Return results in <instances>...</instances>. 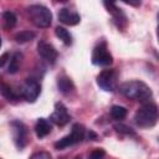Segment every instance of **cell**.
Returning a JSON list of instances; mask_svg holds the SVG:
<instances>
[{"label":"cell","mask_w":159,"mask_h":159,"mask_svg":"<svg viewBox=\"0 0 159 159\" xmlns=\"http://www.w3.org/2000/svg\"><path fill=\"white\" fill-rule=\"evenodd\" d=\"M119 92L129 99L139 101V102H148L152 97V89L150 87L139 80H130L127 82H123L119 86Z\"/></svg>","instance_id":"6da1fadb"},{"label":"cell","mask_w":159,"mask_h":159,"mask_svg":"<svg viewBox=\"0 0 159 159\" xmlns=\"http://www.w3.org/2000/svg\"><path fill=\"white\" fill-rule=\"evenodd\" d=\"M159 120V108L155 103L144 102L134 114V122L140 128H152Z\"/></svg>","instance_id":"7a4b0ae2"},{"label":"cell","mask_w":159,"mask_h":159,"mask_svg":"<svg viewBox=\"0 0 159 159\" xmlns=\"http://www.w3.org/2000/svg\"><path fill=\"white\" fill-rule=\"evenodd\" d=\"M26 14L29 20L37 27L46 29L52 22V12L48 7L41 5V4H34L30 5L26 9Z\"/></svg>","instance_id":"3957f363"},{"label":"cell","mask_w":159,"mask_h":159,"mask_svg":"<svg viewBox=\"0 0 159 159\" xmlns=\"http://www.w3.org/2000/svg\"><path fill=\"white\" fill-rule=\"evenodd\" d=\"M84 138H86V128L80 123H76L72 125L70 134L65 135L63 138L58 139L55 143V148L57 150H62V149H66L68 147H72L80 142H82Z\"/></svg>","instance_id":"277c9868"},{"label":"cell","mask_w":159,"mask_h":159,"mask_svg":"<svg viewBox=\"0 0 159 159\" xmlns=\"http://www.w3.org/2000/svg\"><path fill=\"white\" fill-rule=\"evenodd\" d=\"M92 63L96 66L107 67L113 63V56L108 50L106 41H99L92 51Z\"/></svg>","instance_id":"5b68a950"},{"label":"cell","mask_w":159,"mask_h":159,"mask_svg":"<svg viewBox=\"0 0 159 159\" xmlns=\"http://www.w3.org/2000/svg\"><path fill=\"white\" fill-rule=\"evenodd\" d=\"M97 84L106 92H114L118 87V73L113 68H107L97 76Z\"/></svg>","instance_id":"8992f818"},{"label":"cell","mask_w":159,"mask_h":159,"mask_svg":"<svg viewBox=\"0 0 159 159\" xmlns=\"http://www.w3.org/2000/svg\"><path fill=\"white\" fill-rule=\"evenodd\" d=\"M10 127H11L12 140L16 148L17 149L25 148V145L27 144V139H29V132H27L26 125L20 120H12L10 123Z\"/></svg>","instance_id":"52a82bcc"},{"label":"cell","mask_w":159,"mask_h":159,"mask_svg":"<svg viewBox=\"0 0 159 159\" xmlns=\"http://www.w3.org/2000/svg\"><path fill=\"white\" fill-rule=\"evenodd\" d=\"M40 93H41V86L34 78H26L22 86L20 87V96L26 102H30V103L35 102L40 96Z\"/></svg>","instance_id":"ba28073f"},{"label":"cell","mask_w":159,"mask_h":159,"mask_svg":"<svg viewBox=\"0 0 159 159\" xmlns=\"http://www.w3.org/2000/svg\"><path fill=\"white\" fill-rule=\"evenodd\" d=\"M70 119H71V116H70L66 106L63 103H61V102L55 103L53 112L50 116V122L55 123L56 125L63 127V125H66L70 122Z\"/></svg>","instance_id":"9c48e42d"},{"label":"cell","mask_w":159,"mask_h":159,"mask_svg":"<svg viewBox=\"0 0 159 159\" xmlns=\"http://www.w3.org/2000/svg\"><path fill=\"white\" fill-rule=\"evenodd\" d=\"M37 52L50 65H53L57 61V57H58L57 50L51 43H48L46 41H40L39 42V45H37Z\"/></svg>","instance_id":"30bf717a"},{"label":"cell","mask_w":159,"mask_h":159,"mask_svg":"<svg viewBox=\"0 0 159 159\" xmlns=\"http://www.w3.org/2000/svg\"><path fill=\"white\" fill-rule=\"evenodd\" d=\"M103 5L106 6L107 11L113 16V21L114 24L117 25L118 29H124L127 26V16L123 12V10L120 7H118L114 2H108V1H104Z\"/></svg>","instance_id":"8fae6325"},{"label":"cell","mask_w":159,"mask_h":159,"mask_svg":"<svg viewBox=\"0 0 159 159\" xmlns=\"http://www.w3.org/2000/svg\"><path fill=\"white\" fill-rule=\"evenodd\" d=\"M58 20H60V22H62L65 25L75 26V25L80 24L81 16L76 11H73V10H71L68 7H62L58 11Z\"/></svg>","instance_id":"7c38bea8"},{"label":"cell","mask_w":159,"mask_h":159,"mask_svg":"<svg viewBox=\"0 0 159 159\" xmlns=\"http://www.w3.org/2000/svg\"><path fill=\"white\" fill-rule=\"evenodd\" d=\"M57 87H58L60 92L62 94H65V96H71L72 93H75V89H76L72 80L68 76H66V75L58 76V78H57Z\"/></svg>","instance_id":"4fadbf2b"},{"label":"cell","mask_w":159,"mask_h":159,"mask_svg":"<svg viewBox=\"0 0 159 159\" xmlns=\"http://www.w3.org/2000/svg\"><path fill=\"white\" fill-rule=\"evenodd\" d=\"M52 130V125L50 123V120H47L46 118H39L36 124H35V133L37 135V138L42 139L46 135H48Z\"/></svg>","instance_id":"5bb4252c"},{"label":"cell","mask_w":159,"mask_h":159,"mask_svg":"<svg viewBox=\"0 0 159 159\" xmlns=\"http://www.w3.org/2000/svg\"><path fill=\"white\" fill-rule=\"evenodd\" d=\"M21 62H22V53L16 51L11 55L10 57V61H9V65H7V72L10 75H15L19 70H20V66H21Z\"/></svg>","instance_id":"9a60e30c"},{"label":"cell","mask_w":159,"mask_h":159,"mask_svg":"<svg viewBox=\"0 0 159 159\" xmlns=\"http://www.w3.org/2000/svg\"><path fill=\"white\" fill-rule=\"evenodd\" d=\"M1 17H2V25H4L5 30H11L15 27V25L17 22V17L12 11H10V10L4 11Z\"/></svg>","instance_id":"2e32d148"},{"label":"cell","mask_w":159,"mask_h":159,"mask_svg":"<svg viewBox=\"0 0 159 159\" xmlns=\"http://www.w3.org/2000/svg\"><path fill=\"white\" fill-rule=\"evenodd\" d=\"M55 34H56V36H57L66 46L72 45V35L70 34V31H68L67 29H65V27H62V26H57V27L55 29Z\"/></svg>","instance_id":"e0dca14e"},{"label":"cell","mask_w":159,"mask_h":159,"mask_svg":"<svg viewBox=\"0 0 159 159\" xmlns=\"http://www.w3.org/2000/svg\"><path fill=\"white\" fill-rule=\"evenodd\" d=\"M36 34L32 32V31H29V30H25V31H20L15 35V41L19 42V43H25V42H29V41H32L35 39Z\"/></svg>","instance_id":"ac0fdd59"},{"label":"cell","mask_w":159,"mask_h":159,"mask_svg":"<svg viewBox=\"0 0 159 159\" xmlns=\"http://www.w3.org/2000/svg\"><path fill=\"white\" fill-rule=\"evenodd\" d=\"M1 94H2L7 101H10V102L16 101V99L19 98V96H20V94H17L10 86H7L6 83H1Z\"/></svg>","instance_id":"d6986e66"},{"label":"cell","mask_w":159,"mask_h":159,"mask_svg":"<svg viewBox=\"0 0 159 159\" xmlns=\"http://www.w3.org/2000/svg\"><path fill=\"white\" fill-rule=\"evenodd\" d=\"M111 116L116 120H122L127 116V109L124 107H122V106H113L111 108Z\"/></svg>","instance_id":"ffe728a7"},{"label":"cell","mask_w":159,"mask_h":159,"mask_svg":"<svg viewBox=\"0 0 159 159\" xmlns=\"http://www.w3.org/2000/svg\"><path fill=\"white\" fill-rule=\"evenodd\" d=\"M104 157H106V150L102 148H97L89 153L88 159H104Z\"/></svg>","instance_id":"44dd1931"},{"label":"cell","mask_w":159,"mask_h":159,"mask_svg":"<svg viewBox=\"0 0 159 159\" xmlns=\"http://www.w3.org/2000/svg\"><path fill=\"white\" fill-rule=\"evenodd\" d=\"M29 159H52V158H51V154L48 152L40 150V152H35L34 154H31Z\"/></svg>","instance_id":"7402d4cb"},{"label":"cell","mask_w":159,"mask_h":159,"mask_svg":"<svg viewBox=\"0 0 159 159\" xmlns=\"http://www.w3.org/2000/svg\"><path fill=\"white\" fill-rule=\"evenodd\" d=\"M114 128L119 133H123V134H127V135H134V132L132 130V128H129V127H127L124 124H116Z\"/></svg>","instance_id":"603a6c76"},{"label":"cell","mask_w":159,"mask_h":159,"mask_svg":"<svg viewBox=\"0 0 159 159\" xmlns=\"http://www.w3.org/2000/svg\"><path fill=\"white\" fill-rule=\"evenodd\" d=\"M10 57H11L10 52H5V53H2V56L0 57V66H1V67H5L6 62L10 61Z\"/></svg>","instance_id":"cb8c5ba5"},{"label":"cell","mask_w":159,"mask_h":159,"mask_svg":"<svg viewBox=\"0 0 159 159\" xmlns=\"http://www.w3.org/2000/svg\"><path fill=\"white\" fill-rule=\"evenodd\" d=\"M157 36H158V41H159V14H158V27H157Z\"/></svg>","instance_id":"d4e9b609"},{"label":"cell","mask_w":159,"mask_h":159,"mask_svg":"<svg viewBox=\"0 0 159 159\" xmlns=\"http://www.w3.org/2000/svg\"><path fill=\"white\" fill-rule=\"evenodd\" d=\"M158 140H159V138H158Z\"/></svg>","instance_id":"484cf974"}]
</instances>
